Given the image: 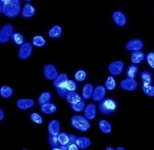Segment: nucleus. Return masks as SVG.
I'll return each mask as SVG.
<instances>
[{"label":"nucleus","mask_w":154,"mask_h":150,"mask_svg":"<svg viewBox=\"0 0 154 150\" xmlns=\"http://www.w3.org/2000/svg\"><path fill=\"white\" fill-rule=\"evenodd\" d=\"M21 10V3L19 0H5L0 3V12L9 18L17 17Z\"/></svg>","instance_id":"f257e3e1"},{"label":"nucleus","mask_w":154,"mask_h":150,"mask_svg":"<svg viewBox=\"0 0 154 150\" xmlns=\"http://www.w3.org/2000/svg\"><path fill=\"white\" fill-rule=\"evenodd\" d=\"M117 108V102L112 98H105L100 102L98 105L100 112L104 115H109L114 113Z\"/></svg>","instance_id":"f03ea898"},{"label":"nucleus","mask_w":154,"mask_h":150,"mask_svg":"<svg viewBox=\"0 0 154 150\" xmlns=\"http://www.w3.org/2000/svg\"><path fill=\"white\" fill-rule=\"evenodd\" d=\"M71 124L72 127L81 132H86L90 128L89 120L85 116L75 115L71 119Z\"/></svg>","instance_id":"7ed1b4c3"},{"label":"nucleus","mask_w":154,"mask_h":150,"mask_svg":"<svg viewBox=\"0 0 154 150\" xmlns=\"http://www.w3.org/2000/svg\"><path fill=\"white\" fill-rule=\"evenodd\" d=\"M13 27L10 24L4 26L0 31V42L5 43L8 41L13 34Z\"/></svg>","instance_id":"20e7f679"},{"label":"nucleus","mask_w":154,"mask_h":150,"mask_svg":"<svg viewBox=\"0 0 154 150\" xmlns=\"http://www.w3.org/2000/svg\"><path fill=\"white\" fill-rule=\"evenodd\" d=\"M125 64L120 60L112 62L109 66V71L113 76H118L123 72Z\"/></svg>","instance_id":"39448f33"},{"label":"nucleus","mask_w":154,"mask_h":150,"mask_svg":"<svg viewBox=\"0 0 154 150\" xmlns=\"http://www.w3.org/2000/svg\"><path fill=\"white\" fill-rule=\"evenodd\" d=\"M120 86L125 91H133L137 88L138 84L134 79L127 78L121 81Z\"/></svg>","instance_id":"423d86ee"},{"label":"nucleus","mask_w":154,"mask_h":150,"mask_svg":"<svg viewBox=\"0 0 154 150\" xmlns=\"http://www.w3.org/2000/svg\"><path fill=\"white\" fill-rule=\"evenodd\" d=\"M32 45L29 43H24L20 47L18 53V57L20 59L26 60L32 54Z\"/></svg>","instance_id":"0eeeda50"},{"label":"nucleus","mask_w":154,"mask_h":150,"mask_svg":"<svg viewBox=\"0 0 154 150\" xmlns=\"http://www.w3.org/2000/svg\"><path fill=\"white\" fill-rule=\"evenodd\" d=\"M106 94V88L105 87L102 85H98L94 89L92 98L94 101L100 102L105 98Z\"/></svg>","instance_id":"6e6552de"},{"label":"nucleus","mask_w":154,"mask_h":150,"mask_svg":"<svg viewBox=\"0 0 154 150\" xmlns=\"http://www.w3.org/2000/svg\"><path fill=\"white\" fill-rule=\"evenodd\" d=\"M112 19L114 23L120 27L125 26L127 22V18L125 15L120 11L113 12L112 15Z\"/></svg>","instance_id":"1a4fd4ad"},{"label":"nucleus","mask_w":154,"mask_h":150,"mask_svg":"<svg viewBox=\"0 0 154 150\" xmlns=\"http://www.w3.org/2000/svg\"><path fill=\"white\" fill-rule=\"evenodd\" d=\"M44 73L45 77L49 80L54 81L59 75L56 67L52 64H49L44 66Z\"/></svg>","instance_id":"9d476101"},{"label":"nucleus","mask_w":154,"mask_h":150,"mask_svg":"<svg viewBox=\"0 0 154 150\" xmlns=\"http://www.w3.org/2000/svg\"><path fill=\"white\" fill-rule=\"evenodd\" d=\"M84 114L89 121L94 119L97 115V108L95 104L92 103L88 104L84 110Z\"/></svg>","instance_id":"9b49d317"},{"label":"nucleus","mask_w":154,"mask_h":150,"mask_svg":"<svg viewBox=\"0 0 154 150\" xmlns=\"http://www.w3.org/2000/svg\"><path fill=\"white\" fill-rule=\"evenodd\" d=\"M143 47V43L138 38L132 39L127 43L126 48L128 51H141Z\"/></svg>","instance_id":"f8f14e48"},{"label":"nucleus","mask_w":154,"mask_h":150,"mask_svg":"<svg viewBox=\"0 0 154 150\" xmlns=\"http://www.w3.org/2000/svg\"><path fill=\"white\" fill-rule=\"evenodd\" d=\"M48 131L49 134L58 136L60 133V123L56 119H53L50 122L48 126Z\"/></svg>","instance_id":"ddd939ff"},{"label":"nucleus","mask_w":154,"mask_h":150,"mask_svg":"<svg viewBox=\"0 0 154 150\" xmlns=\"http://www.w3.org/2000/svg\"><path fill=\"white\" fill-rule=\"evenodd\" d=\"M68 79H69V78L66 74L62 73V74L59 75L57 78L54 80V86L56 88H65L66 84Z\"/></svg>","instance_id":"4468645a"},{"label":"nucleus","mask_w":154,"mask_h":150,"mask_svg":"<svg viewBox=\"0 0 154 150\" xmlns=\"http://www.w3.org/2000/svg\"><path fill=\"white\" fill-rule=\"evenodd\" d=\"M145 59L144 53L141 51H132L131 55V61L133 64H139L142 62Z\"/></svg>","instance_id":"2eb2a0df"},{"label":"nucleus","mask_w":154,"mask_h":150,"mask_svg":"<svg viewBox=\"0 0 154 150\" xmlns=\"http://www.w3.org/2000/svg\"><path fill=\"white\" fill-rule=\"evenodd\" d=\"M94 88L91 84H85L82 88V96L83 99L88 100L92 96Z\"/></svg>","instance_id":"dca6fc26"},{"label":"nucleus","mask_w":154,"mask_h":150,"mask_svg":"<svg viewBox=\"0 0 154 150\" xmlns=\"http://www.w3.org/2000/svg\"><path fill=\"white\" fill-rule=\"evenodd\" d=\"M17 106L19 109L22 110H26L32 108L34 105V102L31 99H20L17 101Z\"/></svg>","instance_id":"f3484780"},{"label":"nucleus","mask_w":154,"mask_h":150,"mask_svg":"<svg viewBox=\"0 0 154 150\" xmlns=\"http://www.w3.org/2000/svg\"><path fill=\"white\" fill-rule=\"evenodd\" d=\"M35 9L32 5L27 3L25 4L22 12V16L24 18L32 17L35 14Z\"/></svg>","instance_id":"a211bd4d"},{"label":"nucleus","mask_w":154,"mask_h":150,"mask_svg":"<svg viewBox=\"0 0 154 150\" xmlns=\"http://www.w3.org/2000/svg\"><path fill=\"white\" fill-rule=\"evenodd\" d=\"M140 78L142 83V85L146 86L152 84V75L149 71H142L140 74Z\"/></svg>","instance_id":"6ab92c4d"},{"label":"nucleus","mask_w":154,"mask_h":150,"mask_svg":"<svg viewBox=\"0 0 154 150\" xmlns=\"http://www.w3.org/2000/svg\"><path fill=\"white\" fill-rule=\"evenodd\" d=\"M42 112L46 114H51L56 112L57 107L54 104L49 102L40 106Z\"/></svg>","instance_id":"aec40b11"},{"label":"nucleus","mask_w":154,"mask_h":150,"mask_svg":"<svg viewBox=\"0 0 154 150\" xmlns=\"http://www.w3.org/2000/svg\"><path fill=\"white\" fill-rule=\"evenodd\" d=\"M91 142L89 138L85 137H77L76 144L79 149H85L91 145Z\"/></svg>","instance_id":"412c9836"},{"label":"nucleus","mask_w":154,"mask_h":150,"mask_svg":"<svg viewBox=\"0 0 154 150\" xmlns=\"http://www.w3.org/2000/svg\"><path fill=\"white\" fill-rule=\"evenodd\" d=\"M138 70V67L136 64H133L128 66L126 71V75L127 78L135 79L137 75Z\"/></svg>","instance_id":"4be33fe9"},{"label":"nucleus","mask_w":154,"mask_h":150,"mask_svg":"<svg viewBox=\"0 0 154 150\" xmlns=\"http://www.w3.org/2000/svg\"><path fill=\"white\" fill-rule=\"evenodd\" d=\"M65 98L68 103H69L70 105L76 104L82 100L81 96L77 93L75 92V91L70 92Z\"/></svg>","instance_id":"5701e85b"},{"label":"nucleus","mask_w":154,"mask_h":150,"mask_svg":"<svg viewBox=\"0 0 154 150\" xmlns=\"http://www.w3.org/2000/svg\"><path fill=\"white\" fill-rule=\"evenodd\" d=\"M98 127L102 133L109 134L112 131V126L109 122L105 119H101L98 123Z\"/></svg>","instance_id":"b1692460"},{"label":"nucleus","mask_w":154,"mask_h":150,"mask_svg":"<svg viewBox=\"0 0 154 150\" xmlns=\"http://www.w3.org/2000/svg\"><path fill=\"white\" fill-rule=\"evenodd\" d=\"M51 93L50 92H44L41 93L38 96V101L39 105L42 106L44 104L50 102L51 99Z\"/></svg>","instance_id":"393cba45"},{"label":"nucleus","mask_w":154,"mask_h":150,"mask_svg":"<svg viewBox=\"0 0 154 150\" xmlns=\"http://www.w3.org/2000/svg\"><path fill=\"white\" fill-rule=\"evenodd\" d=\"M62 34V29L60 26L55 25L51 27L48 32V35L50 38H59Z\"/></svg>","instance_id":"a878e982"},{"label":"nucleus","mask_w":154,"mask_h":150,"mask_svg":"<svg viewBox=\"0 0 154 150\" xmlns=\"http://www.w3.org/2000/svg\"><path fill=\"white\" fill-rule=\"evenodd\" d=\"M48 142L50 145L51 147L52 150H60L59 147L60 144L58 141V136L49 134L48 136Z\"/></svg>","instance_id":"bb28decb"},{"label":"nucleus","mask_w":154,"mask_h":150,"mask_svg":"<svg viewBox=\"0 0 154 150\" xmlns=\"http://www.w3.org/2000/svg\"><path fill=\"white\" fill-rule=\"evenodd\" d=\"M105 87L109 91L114 90L116 87V82L115 78L113 76H109L107 77L105 83Z\"/></svg>","instance_id":"cd10ccee"},{"label":"nucleus","mask_w":154,"mask_h":150,"mask_svg":"<svg viewBox=\"0 0 154 150\" xmlns=\"http://www.w3.org/2000/svg\"><path fill=\"white\" fill-rule=\"evenodd\" d=\"M13 91L12 88L7 85L2 86L0 89V94L2 97L8 98L13 95Z\"/></svg>","instance_id":"c85d7f7f"},{"label":"nucleus","mask_w":154,"mask_h":150,"mask_svg":"<svg viewBox=\"0 0 154 150\" xmlns=\"http://www.w3.org/2000/svg\"><path fill=\"white\" fill-rule=\"evenodd\" d=\"M14 44L21 46L24 43V37L21 34L19 33H14L11 38Z\"/></svg>","instance_id":"c756f323"},{"label":"nucleus","mask_w":154,"mask_h":150,"mask_svg":"<svg viewBox=\"0 0 154 150\" xmlns=\"http://www.w3.org/2000/svg\"><path fill=\"white\" fill-rule=\"evenodd\" d=\"M32 43L35 46L42 47L46 44V40L44 37L42 35H37L35 36L32 39Z\"/></svg>","instance_id":"7c9ffc66"},{"label":"nucleus","mask_w":154,"mask_h":150,"mask_svg":"<svg viewBox=\"0 0 154 150\" xmlns=\"http://www.w3.org/2000/svg\"><path fill=\"white\" fill-rule=\"evenodd\" d=\"M70 106L73 111L75 112L79 113L84 110L85 107V102L84 101L82 100L76 104H71Z\"/></svg>","instance_id":"2f4dec72"},{"label":"nucleus","mask_w":154,"mask_h":150,"mask_svg":"<svg viewBox=\"0 0 154 150\" xmlns=\"http://www.w3.org/2000/svg\"><path fill=\"white\" fill-rule=\"evenodd\" d=\"M87 72L84 70H79L75 74V79L78 82H82L87 78Z\"/></svg>","instance_id":"473e14b6"},{"label":"nucleus","mask_w":154,"mask_h":150,"mask_svg":"<svg viewBox=\"0 0 154 150\" xmlns=\"http://www.w3.org/2000/svg\"><path fill=\"white\" fill-rule=\"evenodd\" d=\"M58 139L60 144L62 145H66L69 142V135L65 133H60L58 135Z\"/></svg>","instance_id":"72a5a7b5"},{"label":"nucleus","mask_w":154,"mask_h":150,"mask_svg":"<svg viewBox=\"0 0 154 150\" xmlns=\"http://www.w3.org/2000/svg\"><path fill=\"white\" fill-rule=\"evenodd\" d=\"M142 89L143 93H145L148 96L153 97L154 96V86L151 85L142 86Z\"/></svg>","instance_id":"f704fd0d"},{"label":"nucleus","mask_w":154,"mask_h":150,"mask_svg":"<svg viewBox=\"0 0 154 150\" xmlns=\"http://www.w3.org/2000/svg\"><path fill=\"white\" fill-rule=\"evenodd\" d=\"M65 88L69 92H74L77 90V84L74 80L69 79L67 81Z\"/></svg>","instance_id":"c9c22d12"},{"label":"nucleus","mask_w":154,"mask_h":150,"mask_svg":"<svg viewBox=\"0 0 154 150\" xmlns=\"http://www.w3.org/2000/svg\"><path fill=\"white\" fill-rule=\"evenodd\" d=\"M146 59L150 67L154 70V52L151 51L147 53L146 56Z\"/></svg>","instance_id":"e433bc0d"},{"label":"nucleus","mask_w":154,"mask_h":150,"mask_svg":"<svg viewBox=\"0 0 154 150\" xmlns=\"http://www.w3.org/2000/svg\"><path fill=\"white\" fill-rule=\"evenodd\" d=\"M30 119L32 121L36 124H42L43 122V118L39 114L37 113H33L30 115Z\"/></svg>","instance_id":"4c0bfd02"},{"label":"nucleus","mask_w":154,"mask_h":150,"mask_svg":"<svg viewBox=\"0 0 154 150\" xmlns=\"http://www.w3.org/2000/svg\"><path fill=\"white\" fill-rule=\"evenodd\" d=\"M56 91L58 96L63 98H66L68 93L70 92L65 88H57Z\"/></svg>","instance_id":"58836bf2"},{"label":"nucleus","mask_w":154,"mask_h":150,"mask_svg":"<svg viewBox=\"0 0 154 150\" xmlns=\"http://www.w3.org/2000/svg\"><path fill=\"white\" fill-rule=\"evenodd\" d=\"M69 142L67 145L69 144H76V140H77V137H76L75 134H69Z\"/></svg>","instance_id":"ea45409f"},{"label":"nucleus","mask_w":154,"mask_h":150,"mask_svg":"<svg viewBox=\"0 0 154 150\" xmlns=\"http://www.w3.org/2000/svg\"><path fill=\"white\" fill-rule=\"evenodd\" d=\"M4 117H5V114H4V112L2 109H0V120L1 121H2L3 118H4Z\"/></svg>","instance_id":"a19ab883"},{"label":"nucleus","mask_w":154,"mask_h":150,"mask_svg":"<svg viewBox=\"0 0 154 150\" xmlns=\"http://www.w3.org/2000/svg\"><path fill=\"white\" fill-rule=\"evenodd\" d=\"M117 150H125V148L122 146H119L117 148Z\"/></svg>","instance_id":"79ce46f5"},{"label":"nucleus","mask_w":154,"mask_h":150,"mask_svg":"<svg viewBox=\"0 0 154 150\" xmlns=\"http://www.w3.org/2000/svg\"><path fill=\"white\" fill-rule=\"evenodd\" d=\"M106 150H114V148H113L112 147H108L106 148Z\"/></svg>","instance_id":"37998d69"},{"label":"nucleus","mask_w":154,"mask_h":150,"mask_svg":"<svg viewBox=\"0 0 154 150\" xmlns=\"http://www.w3.org/2000/svg\"><path fill=\"white\" fill-rule=\"evenodd\" d=\"M5 0H0V3H2V2H4Z\"/></svg>","instance_id":"c03bdc74"},{"label":"nucleus","mask_w":154,"mask_h":150,"mask_svg":"<svg viewBox=\"0 0 154 150\" xmlns=\"http://www.w3.org/2000/svg\"><path fill=\"white\" fill-rule=\"evenodd\" d=\"M24 1L26 2H30L31 1V0H24Z\"/></svg>","instance_id":"a18cd8bd"}]
</instances>
